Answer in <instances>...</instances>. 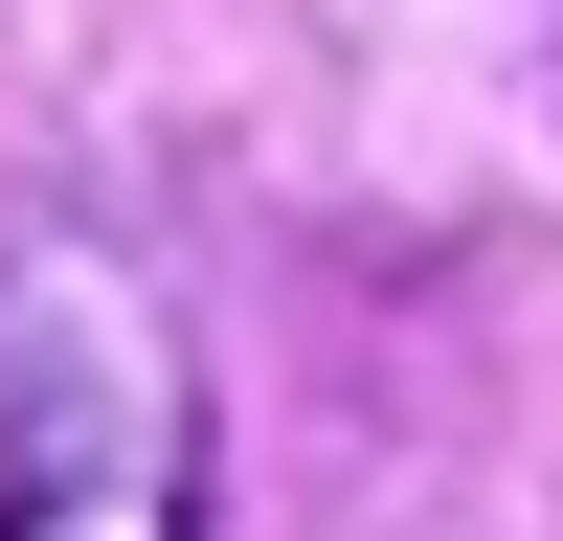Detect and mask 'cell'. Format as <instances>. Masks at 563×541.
Returning a JSON list of instances; mask_svg holds the SVG:
<instances>
[{"label": "cell", "mask_w": 563, "mask_h": 541, "mask_svg": "<svg viewBox=\"0 0 563 541\" xmlns=\"http://www.w3.org/2000/svg\"><path fill=\"white\" fill-rule=\"evenodd\" d=\"M0 541H203V406L180 316L68 225L0 249Z\"/></svg>", "instance_id": "obj_1"}]
</instances>
